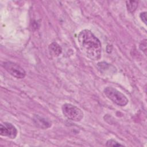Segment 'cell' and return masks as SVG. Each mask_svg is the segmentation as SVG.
Masks as SVG:
<instances>
[{"mask_svg": "<svg viewBox=\"0 0 147 147\" xmlns=\"http://www.w3.org/2000/svg\"><path fill=\"white\" fill-rule=\"evenodd\" d=\"M78 41L82 52L87 57L92 60L100 59L102 44L91 31L88 29L80 31L78 36Z\"/></svg>", "mask_w": 147, "mask_h": 147, "instance_id": "6da1fadb", "label": "cell"}, {"mask_svg": "<svg viewBox=\"0 0 147 147\" xmlns=\"http://www.w3.org/2000/svg\"><path fill=\"white\" fill-rule=\"evenodd\" d=\"M105 96L113 102L120 106H125L128 103L126 96L116 88L112 87H107L103 90Z\"/></svg>", "mask_w": 147, "mask_h": 147, "instance_id": "7a4b0ae2", "label": "cell"}, {"mask_svg": "<svg viewBox=\"0 0 147 147\" xmlns=\"http://www.w3.org/2000/svg\"><path fill=\"white\" fill-rule=\"evenodd\" d=\"M63 115L68 119L79 122L83 118V113L80 109L71 103H65L61 107Z\"/></svg>", "mask_w": 147, "mask_h": 147, "instance_id": "3957f363", "label": "cell"}, {"mask_svg": "<svg viewBox=\"0 0 147 147\" xmlns=\"http://www.w3.org/2000/svg\"><path fill=\"white\" fill-rule=\"evenodd\" d=\"M3 67L10 75L17 79H23L26 76V72L24 69L14 62H4Z\"/></svg>", "mask_w": 147, "mask_h": 147, "instance_id": "277c9868", "label": "cell"}, {"mask_svg": "<svg viewBox=\"0 0 147 147\" xmlns=\"http://www.w3.org/2000/svg\"><path fill=\"white\" fill-rule=\"evenodd\" d=\"M17 129L12 123L5 122L0 125L1 136L7 137L11 139H14L17 137Z\"/></svg>", "mask_w": 147, "mask_h": 147, "instance_id": "5b68a950", "label": "cell"}, {"mask_svg": "<svg viewBox=\"0 0 147 147\" xmlns=\"http://www.w3.org/2000/svg\"><path fill=\"white\" fill-rule=\"evenodd\" d=\"M97 67L101 73L105 75H111L117 72V69L114 65L105 61L98 63L97 64Z\"/></svg>", "mask_w": 147, "mask_h": 147, "instance_id": "8992f818", "label": "cell"}, {"mask_svg": "<svg viewBox=\"0 0 147 147\" xmlns=\"http://www.w3.org/2000/svg\"><path fill=\"white\" fill-rule=\"evenodd\" d=\"M33 121L37 127L42 129H47L52 126V123L49 120L38 115L33 116Z\"/></svg>", "mask_w": 147, "mask_h": 147, "instance_id": "52a82bcc", "label": "cell"}, {"mask_svg": "<svg viewBox=\"0 0 147 147\" xmlns=\"http://www.w3.org/2000/svg\"><path fill=\"white\" fill-rule=\"evenodd\" d=\"M49 53L53 57L59 56L62 52L61 47L56 42H52L48 46Z\"/></svg>", "mask_w": 147, "mask_h": 147, "instance_id": "ba28073f", "label": "cell"}, {"mask_svg": "<svg viewBox=\"0 0 147 147\" xmlns=\"http://www.w3.org/2000/svg\"><path fill=\"white\" fill-rule=\"evenodd\" d=\"M126 7L129 13H133L136 11L138 6V1H126Z\"/></svg>", "mask_w": 147, "mask_h": 147, "instance_id": "9c48e42d", "label": "cell"}, {"mask_svg": "<svg viewBox=\"0 0 147 147\" xmlns=\"http://www.w3.org/2000/svg\"><path fill=\"white\" fill-rule=\"evenodd\" d=\"M106 146H123V145H122L118 142L117 141L113 140V139H110L107 141L106 143Z\"/></svg>", "mask_w": 147, "mask_h": 147, "instance_id": "30bf717a", "label": "cell"}, {"mask_svg": "<svg viewBox=\"0 0 147 147\" xmlns=\"http://www.w3.org/2000/svg\"><path fill=\"white\" fill-rule=\"evenodd\" d=\"M146 39H144L142 41H141L139 45L140 49L145 53V55H146Z\"/></svg>", "mask_w": 147, "mask_h": 147, "instance_id": "8fae6325", "label": "cell"}, {"mask_svg": "<svg viewBox=\"0 0 147 147\" xmlns=\"http://www.w3.org/2000/svg\"><path fill=\"white\" fill-rule=\"evenodd\" d=\"M140 17L141 20H142V21L145 25H146V12L144 11V12L141 13L140 14Z\"/></svg>", "mask_w": 147, "mask_h": 147, "instance_id": "7c38bea8", "label": "cell"}]
</instances>
